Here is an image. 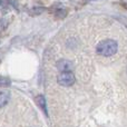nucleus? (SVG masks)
<instances>
[{"label":"nucleus","mask_w":127,"mask_h":127,"mask_svg":"<svg viewBox=\"0 0 127 127\" xmlns=\"http://www.w3.org/2000/svg\"><path fill=\"white\" fill-rule=\"evenodd\" d=\"M117 49H118V45L115 40L112 39L103 40V41L98 42V45L96 46L97 54L104 56V57H110V56L115 55L117 53Z\"/></svg>","instance_id":"1"},{"label":"nucleus","mask_w":127,"mask_h":127,"mask_svg":"<svg viewBox=\"0 0 127 127\" xmlns=\"http://www.w3.org/2000/svg\"><path fill=\"white\" fill-rule=\"evenodd\" d=\"M2 3V0H0V4H1Z\"/></svg>","instance_id":"8"},{"label":"nucleus","mask_w":127,"mask_h":127,"mask_svg":"<svg viewBox=\"0 0 127 127\" xmlns=\"http://www.w3.org/2000/svg\"><path fill=\"white\" fill-rule=\"evenodd\" d=\"M11 84L10 79L9 78H3V77H0V87H8Z\"/></svg>","instance_id":"6"},{"label":"nucleus","mask_w":127,"mask_h":127,"mask_svg":"<svg viewBox=\"0 0 127 127\" xmlns=\"http://www.w3.org/2000/svg\"><path fill=\"white\" fill-rule=\"evenodd\" d=\"M10 98V93L8 90H0V107L4 106L9 101Z\"/></svg>","instance_id":"4"},{"label":"nucleus","mask_w":127,"mask_h":127,"mask_svg":"<svg viewBox=\"0 0 127 127\" xmlns=\"http://www.w3.org/2000/svg\"><path fill=\"white\" fill-rule=\"evenodd\" d=\"M57 68L59 71L62 72H68V71H71L72 69V64L71 62H69V60H59V62L57 63Z\"/></svg>","instance_id":"3"},{"label":"nucleus","mask_w":127,"mask_h":127,"mask_svg":"<svg viewBox=\"0 0 127 127\" xmlns=\"http://www.w3.org/2000/svg\"><path fill=\"white\" fill-rule=\"evenodd\" d=\"M57 80L59 85L64 86V87H69V86L74 85L76 78H75V75L71 71H68V72H62L58 76Z\"/></svg>","instance_id":"2"},{"label":"nucleus","mask_w":127,"mask_h":127,"mask_svg":"<svg viewBox=\"0 0 127 127\" xmlns=\"http://www.w3.org/2000/svg\"><path fill=\"white\" fill-rule=\"evenodd\" d=\"M36 103H37V105L39 106V107H41V109L44 110V113L47 115V108H46V100H45L44 96H41V95H39V96L36 97Z\"/></svg>","instance_id":"5"},{"label":"nucleus","mask_w":127,"mask_h":127,"mask_svg":"<svg viewBox=\"0 0 127 127\" xmlns=\"http://www.w3.org/2000/svg\"><path fill=\"white\" fill-rule=\"evenodd\" d=\"M44 10H45L44 7L40 6V8H39V6H37V7H33V9L31 10V13H33V15H39V13H41Z\"/></svg>","instance_id":"7"}]
</instances>
